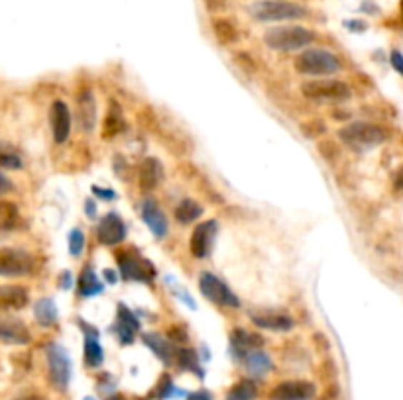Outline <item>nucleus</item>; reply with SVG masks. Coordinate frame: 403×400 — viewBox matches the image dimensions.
<instances>
[{
    "mask_svg": "<svg viewBox=\"0 0 403 400\" xmlns=\"http://www.w3.org/2000/svg\"><path fill=\"white\" fill-rule=\"evenodd\" d=\"M16 400H41L38 396H24V399H16Z\"/></svg>",
    "mask_w": 403,
    "mask_h": 400,
    "instance_id": "nucleus-49",
    "label": "nucleus"
},
{
    "mask_svg": "<svg viewBox=\"0 0 403 400\" xmlns=\"http://www.w3.org/2000/svg\"><path fill=\"white\" fill-rule=\"evenodd\" d=\"M85 332V365L89 369H99L104 363L103 345L99 342V332L93 326H81Z\"/></svg>",
    "mask_w": 403,
    "mask_h": 400,
    "instance_id": "nucleus-23",
    "label": "nucleus"
},
{
    "mask_svg": "<svg viewBox=\"0 0 403 400\" xmlns=\"http://www.w3.org/2000/svg\"><path fill=\"white\" fill-rule=\"evenodd\" d=\"M203 212H205V208H203L197 200H193V198H183L181 202L175 206L174 216L179 224L187 226V224H193L195 220L201 218Z\"/></svg>",
    "mask_w": 403,
    "mask_h": 400,
    "instance_id": "nucleus-30",
    "label": "nucleus"
},
{
    "mask_svg": "<svg viewBox=\"0 0 403 400\" xmlns=\"http://www.w3.org/2000/svg\"><path fill=\"white\" fill-rule=\"evenodd\" d=\"M242 363H244V367L248 369V373L252 376H264L274 367V363L269 359L268 353L260 352V349L248 352V355H246Z\"/></svg>",
    "mask_w": 403,
    "mask_h": 400,
    "instance_id": "nucleus-28",
    "label": "nucleus"
},
{
    "mask_svg": "<svg viewBox=\"0 0 403 400\" xmlns=\"http://www.w3.org/2000/svg\"><path fill=\"white\" fill-rule=\"evenodd\" d=\"M126 130V120L122 114V108L116 101H111V106L106 110L103 124V140H114L116 135Z\"/></svg>",
    "mask_w": 403,
    "mask_h": 400,
    "instance_id": "nucleus-24",
    "label": "nucleus"
},
{
    "mask_svg": "<svg viewBox=\"0 0 403 400\" xmlns=\"http://www.w3.org/2000/svg\"><path fill=\"white\" fill-rule=\"evenodd\" d=\"M83 250H85V234L81 227H73L69 234V253L73 257H81Z\"/></svg>",
    "mask_w": 403,
    "mask_h": 400,
    "instance_id": "nucleus-34",
    "label": "nucleus"
},
{
    "mask_svg": "<svg viewBox=\"0 0 403 400\" xmlns=\"http://www.w3.org/2000/svg\"><path fill=\"white\" fill-rule=\"evenodd\" d=\"M116 261H119L120 275L124 281H136L144 282V284H151L156 279V267L151 265L150 259L142 257L140 253L132 250L119 251L116 253Z\"/></svg>",
    "mask_w": 403,
    "mask_h": 400,
    "instance_id": "nucleus-6",
    "label": "nucleus"
},
{
    "mask_svg": "<svg viewBox=\"0 0 403 400\" xmlns=\"http://www.w3.org/2000/svg\"><path fill=\"white\" fill-rule=\"evenodd\" d=\"M93 195H95L96 198H101V200H112V198H116V193L111 190V188L93 187Z\"/></svg>",
    "mask_w": 403,
    "mask_h": 400,
    "instance_id": "nucleus-42",
    "label": "nucleus"
},
{
    "mask_svg": "<svg viewBox=\"0 0 403 400\" xmlns=\"http://www.w3.org/2000/svg\"><path fill=\"white\" fill-rule=\"evenodd\" d=\"M96 240L106 245V247H114L126 240V224L120 218L119 212H109L104 214L103 220L96 226Z\"/></svg>",
    "mask_w": 403,
    "mask_h": 400,
    "instance_id": "nucleus-12",
    "label": "nucleus"
},
{
    "mask_svg": "<svg viewBox=\"0 0 403 400\" xmlns=\"http://www.w3.org/2000/svg\"><path fill=\"white\" fill-rule=\"evenodd\" d=\"M211 30H213L214 39L221 43V46H232L237 43L240 34H238L237 24L230 22L229 18H214L211 24Z\"/></svg>",
    "mask_w": 403,
    "mask_h": 400,
    "instance_id": "nucleus-26",
    "label": "nucleus"
},
{
    "mask_svg": "<svg viewBox=\"0 0 403 400\" xmlns=\"http://www.w3.org/2000/svg\"><path fill=\"white\" fill-rule=\"evenodd\" d=\"M203 2H205V8L211 14L222 12L224 8L229 6V0H203Z\"/></svg>",
    "mask_w": 403,
    "mask_h": 400,
    "instance_id": "nucleus-39",
    "label": "nucleus"
},
{
    "mask_svg": "<svg viewBox=\"0 0 403 400\" xmlns=\"http://www.w3.org/2000/svg\"><path fill=\"white\" fill-rule=\"evenodd\" d=\"M34 318L41 328H51L57 322V306L54 298H40L34 304Z\"/></svg>",
    "mask_w": 403,
    "mask_h": 400,
    "instance_id": "nucleus-29",
    "label": "nucleus"
},
{
    "mask_svg": "<svg viewBox=\"0 0 403 400\" xmlns=\"http://www.w3.org/2000/svg\"><path fill=\"white\" fill-rule=\"evenodd\" d=\"M0 167L9 171H20L24 167L20 153L14 148H10L9 143H0Z\"/></svg>",
    "mask_w": 403,
    "mask_h": 400,
    "instance_id": "nucleus-33",
    "label": "nucleus"
},
{
    "mask_svg": "<svg viewBox=\"0 0 403 400\" xmlns=\"http://www.w3.org/2000/svg\"><path fill=\"white\" fill-rule=\"evenodd\" d=\"M140 212H142L144 224L150 227L151 235L156 240H164L169 232V222H167L166 212L161 210V206L154 198H146L142 200Z\"/></svg>",
    "mask_w": 403,
    "mask_h": 400,
    "instance_id": "nucleus-15",
    "label": "nucleus"
},
{
    "mask_svg": "<svg viewBox=\"0 0 403 400\" xmlns=\"http://www.w3.org/2000/svg\"><path fill=\"white\" fill-rule=\"evenodd\" d=\"M142 342L150 347L151 353H154L159 361H164L166 365H174L175 353H177V347H175L174 342H169L167 337H164L161 334H156V332H146V334H142Z\"/></svg>",
    "mask_w": 403,
    "mask_h": 400,
    "instance_id": "nucleus-21",
    "label": "nucleus"
},
{
    "mask_svg": "<svg viewBox=\"0 0 403 400\" xmlns=\"http://www.w3.org/2000/svg\"><path fill=\"white\" fill-rule=\"evenodd\" d=\"M315 396V384L311 381H303V379L284 381L269 391V400H313Z\"/></svg>",
    "mask_w": 403,
    "mask_h": 400,
    "instance_id": "nucleus-11",
    "label": "nucleus"
},
{
    "mask_svg": "<svg viewBox=\"0 0 403 400\" xmlns=\"http://www.w3.org/2000/svg\"><path fill=\"white\" fill-rule=\"evenodd\" d=\"M167 339L174 342L175 345H185L189 344V332L183 324H174L171 328L167 329Z\"/></svg>",
    "mask_w": 403,
    "mask_h": 400,
    "instance_id": "nucleus-36",
    "label": "nucleus"
},
{
    "mask_svg": "<svg viewBox=\"0 0 403 400\" xmlns=\"http://www.w3.org/2000/svg\"><path fill=\"white\" fill-rule=\"evenodd\" d=\"M32 342V334L22 320L0 316V344L4 345H28Z\"/></svg>",
    "mask_w": 403,
    "mask_h": 400,
    "instance_id": "nucleus-17",
    "label": "nucleus"
},
{
    "mask_svg": "<svg viewBox=\"0 0 403 400\" xmlns=\"http://www.w3.org/2000/svg\"><path fill=\"white\" fill-rule=\"evenodd\" d=\"M389 63H392V67H394V69L403 77V53L402 51H392V55H389Z\"/></svg>",
    "mask_w": 403,
    "mask_h": 400,
    "instance_id": "nucleus-41",
    "label": "nucleus"
},
{
    "mask_svg": "<svg viewBox=\"0 0 403 400\" xmlns=\"http://www.w3.org/2000/svg\"><path fill=\"white\" fill-rule=\"evenodd\" d=\"M71 271H64V273L59 275V279H61V281H59V287H61V289H71Z\"/></svg>",
    "mask_w": 403,
    "mask_h": 400,
    "instance_id": "nucleus-44",
    "label": "nucleus"
},
{
    "mask_svg": "<svg viewBox=\"0 0 403 400\" xmlns=\"http://www.w3.org/2000/svg\"><path fill=\"white\" fill-rule=\"evenodd\" d=\"M301 132H303V135L309 138V140H317L319 135H323V133L327 132V128H324V124L321 120H307V122L301 124Z\"/></svg>",
    "mask_w": 403,
    "mask_h": 400,
    "instance_id": "nucleus-35",
    "label": "nucleus"
},
{
    "mask_svg": "<svg viewBox=\"0 0 403 400\" xmlns=\"http://www.w3.org/2000/svg\"><path fill=\"white\" fill-rule=\"evenodd\" d=\"M12 190H14V183H12V179H10L9 175H4V173L0 171V196L9 195Z\"/></svg>",
    "mask_w": 403,
    "mask_h": 400,
    "instance_id": "nucleus-40",
    "label": "nucleus"
},
{
    "mask_svg": "<svg viewBox=\"0 0 403 400\" xmlns=\"http://www.w3.org/2000/svg\"><path fill=\"white\" fill-rule=\"evenodd\" d=\"M301 94L315 102H344L352 96L350 86L339 78H313L301 85Z\"/></svg>",
    "mask_w": 403,
    "mask_h": 400,
    "instance_id": "nucleus-5",
    "label": "nucleus"
},
{
    "mask_svg": "<svg viewBox=\"0 0 403 400\" xmlns=\"http://www.w3.org/2000/svg\"><path fill=\"white\" fill-rule=\"evenodd\" d=\"M49 125L56 143H65L69 140L73 125L71 110L64 101H54V104L49 106Z\"/></svg>",
    "mask_w": 403,
    "mask_h": 400,
    "instance_id": "nucleus-14",
    "label": "nucleus"
},
{
    "mask_svg": "<svg viewBox=\"0 0 403 400\" xmlns=\"http://www.w3.org/2000/svg\"><path fill=\"white\" fill-rule=\"evenodd\" d=\"M104 290L103 282L99 281V277L93 271V267L85 265L81 269L79 277H77V294L81 298H89V297H96Z\"/></svg>",
    "mask_w": 403,
    "mask_h": 400,
    "instance_id": "nucleus-25",
    "label": "nucleus"
},
{
    "mask_svg": "<svg viewBox=\"0 0 403 400\" xmlns=\"http://www.w3.org/2000/svg\"><path fill=\"white\" fill-rule=\"evenodd\" d=\"M199 290L207 300H211L217 306H222V308H238L240 306V300L230 290L229 284L209 271H203L199 275Z\"/></svg>",
    "mask_w": 403,
    "mask_h": 400,
    "instance_id": "nucleus-8",
    "label": "nucleus"
},
{
    "mask_svg": "<svg viewBox=\"0 0 403 400\" xmlns=\"http://www.w3.org/2000/svg\"><path fill=\"white\" fill-rule=\"evenodd\" d=\"M217 235H219V224H217V220H205V222H201V224L193 230V234H191V255L197 259L209 257L211 251H213Z\"/></svg>",
    "mask_w": 403,
    "mask_h": 400,
    "instance_id": "nucleus-10",
    "label": "nucleus"
},
{
    "mask_svg": "<svg viewBox=\"0 0 403 400\" xmlns=\"http://www.w3.org/2000/svg\"><path fill=\"white\" fill-rule=\"evenodd\" d=\"M166 179V171L164 165L158 157H146L138 167V187L142 188L144 193H151L164 183Z\"/></svg>",
    "mask_w": 403,
    "mask_h": 400,
    "instance_id": "nucleus-16",
    "label": "nucleus"
},
{
    "mask_svg": "<svg viewBox=\"0 0 403 400\" xmlns=\"http://www.w3.org/2000/svg\"><path fill=\"white\" fill-rule=\"evenodd\" d=\"M114 332H116V336H119L122 345L134 344L136 334L140 332L138 318L122 302L119 304V318H116V324H114Z\"/></svg>",
    "mask_w": 403,
    "mask_h": 400,
    "instance_id": "nucleus-20",
    "label": "nucleus"
},
{
    "mask_svg": "<svg viewBox=\"0 0 403 400\" xmlns=\"http://www.w3.org/2000/svg\"><path fill=\"white\" fill-rule=\"evenodd\" d=\"M248 14L256 22H287L307 18L309 10L293 0H262L248 8Z\"/></svg>",
    "mask_w": 403,
    "mask_h": 400,
    "instance_id": "nucleus-3",
    "label": "nucleus"
},
{
    "mask_svg": "<svg viewBox=\"0 0 403 400\" xmlns=\"http://www.w3.org/2000/svg\"><path fill=\"white\" fill-rule=\"evenodd\" d=\"M347 26H354L352 30H356V31L366 30V24H364V22H347Z\"/></svg>",
    "mask_w": 403,
    "mask_h": 400,
    "instance_id": "nucleus-48",
    "label": "nucleus"
},
{
    "mask_svg": "<svg viewBox=\"0 0 403 400\" xmlns=\"http://www.w3.org/2000/svg\"><path fill=\"white\" fill-rule=\"evenodd\" d=\"M402 18H403V0H402Z\"/></svg>",
    "mask_w": 403,
    "mask_h": 400,
    "instance_id": "nucleus-50",
    "label": "nucleus"
},
{
    "mask_svg": "<svg viewBox=\"0 0 403 400\" xmlns=\"http://www.w3.org/2000/svg\"><path fill=\"white\" fill-rule=\"evenodd\" d=\"M46 361H48L49 383L54 384L57 391H67L69 381H71V359L64 345L49 344L46 347Z\"/></svg>",
    "mask_w": 403,
    "mask_h": 400,
    "instance_id": "nucleus-7",
    "label": "nucleus"
},
{
    "mask_svg": "<svg viewBox=\"0 0 403 400\" xmlns=\"http://www.w3.org/2000/svg\"><path fill=\"white\" fill-rule=\"evenodd\" d=\"M262 345V337L258 334L252 332H246V329L238 328L230 334V353H232V359L244 361V357L248 355V352L258 349Z\"/></svg>",
    "mask_w": 403,
    "mask_h": 400,
    "instance_id": "nucleus-19",
    "label": "nucleus"
},
{
    "mask_svg": "<svg viewBox=\"0 0 403 400\" xmlns=\"http://www.w3.org/2000/svg\"><path fill=\"white\" fill-rule=\"evenodd\" d=\"M395 188L403 190V167L397 171V175H395Z\"/></svg>",
    "mask_w": 403,
    "mask_h": 400,
    "instance_id": "nucleus-46",
    "label": "nucleus"
},
{
    "mask_svg": "<svg viewBox=\"0 0 403 400\" xmlns=\"http://www.w3.org/2000/svg\"><path fill=\"white\" fill-rule=\"evenodd\" d=\"M85 212H87V216L91 220L96 218V204L93 202V198H87V202H85Z\"/></svg>",
    "mask_w": 403,
    "mask_h": 400,
    "instance_id": "nucleus-45",
    "label": "nucleus"
},
{
    "mask_svg": "<svg viewBox=\"0 0 403 400\" xmlns=\"http://www.w3.org/2000/svg\"><path fill=\"white\" fill-rule=\"evenodd\" d=\"M315 31H311L305 26H274L264 31V43L274 51H299L307 49L315 41Z\"/></svg>",
    "mask_w": 403,
    "mask_h": 400,
    "instance_id": "nucleus-1",
    "label": "nucleus"
},
{
    "mask_svg": "<svg viewBox=\"0 0 403 400\" xmlns=\"http://www.w3.org/2000/svg\"><path fill=\"white\" fill-rule=\"evenodd\" d=\"M30 302V290L22 284H0V310H22Z\"/></svg>",
    "mask_w": 403,
    "mask_h": 400,
    "instance_id": "nucleus-22",
    "label": "nucleus"
},
{
    "mask_svg": "<svg viewBox=\"0 0 403 400\" xmlns=\"http://www.w3.org/2000/svg\"><path fill=\"white\" fill-rule=\"evenodd\" d=\"M34 257L24 250L2 247L0 250V277H24L32 271Z\"/></svg>",
    "mask_w": 403,
    "mask_h": 400,
    "instance_id": "nucleus-9",
    "label": "nucleus"
},
{
    "mask_svg": "<svg viewBox=\"0 0 403 400\" xmlns=\"http://www.w3.org/2000/svg\"><path fill=\"white\" fill-rule=\"evenodd\" d=\"M339 138L347 143L348 148L366 149L384 143L387 140V133L382 125L356 120V122H350L344 128H340Z\"/></svg>",
    "mask_w": 403,
    "mask_h": 400,
    "instance_id": "nucleus-4",
    "label": "nucleus"
},
{
    "mask_svg": "<svg viewBox=\"0 0 403 400\" xmlns=\"http://www.w3.org/2000/svg\"><path fill=\"white\" fill-rule=\"evenodd\" d=\"M187 400H213V394L207 391V389H201V391L189 392V394H187Z\"/></svg>",
    "mask_w": 403,
    "mask_h": 400,
    "instance_id": "nucleus-43",
    "label": "nucleus"
},
{
    "mask_svg": "<svg viewBox=\"0 0 403 400\" xmlns=\"http://www.w3.org/2000/svg\"><path fill=\"white\" fill-rule=\"evenodd\" d=\"M154 394H156L158 399H169V396L174 394V381H171V376L161 375V379H159V383H158V386H156Z\"/></svg>",
    "mask_w": 403,
    "mask_h": 400,
    "instance_id": "nucleus-37",
    "label": "nucleus"
},
{
    "mask_svg": "<svg viewBox=\"0 0 403 400\" xmlns=\"http://www.w3.org/2000/svg\"><path fill=\"white\" fill-rule=\"evenodd\" d=\"M104 279H106V282H111V284H114V282H116V273H114V271H109V269H106V271H104Z\"/></svg>",
    "mask_w": 403,
    "mask_h": 400,
    "instance_id": "nucleus-47",
    "label": "nucleus"
},
{
    "mask_svg": "<svg viewBox=\"0 0 403 400\" xmlns=\"http://www.w3.org/2000/svg\"><path fill=\"white\" fill-rule=\"evenodd\" d=\"M18 222H20V212L16 204L10 200H0V232L14 230Z\"/></svg>",
    "mask_w": 403,
    "mask_h": 400,
    "instance_id": "nucleus-32",
    "label": "nucleus"
},
{
    "mask_svg": "<svg viewBox=\"0 0 403 400\" xmlns=\"http://www.w3.org/2000/svg\"><path fill=\"white\" fill-rule=\"evenodd\" d=\"M258 396V386L250 379H242L237 384L230 386V391L227 392L224 400H256Z\"/></svg>",
    "mask_w": 403,
    "mask_h": 400,
    "instance_id": "nucleus-31",
    "label": "nucleus"
},
{
    "mask_svg": "<svg viewBox=\"0 0 403 400\" xmlns=\"http://www.w3.org/2000/svg\"><path fill=\"white\" fill-rule=\"evenodd\" d=\"M293 65H295V71L301 75L317 78L331 77L340 71L339 55H334L323 47H307L305 51H301L297 55Z\"/></svg>",
    "mask_w": 403,
    "mask_h": 400,
    "instance_id": "nucleus-2",
    "label": "nucleus"
},
{
    "mask_svg": "<svg viewBox=\"0 0 403 400\" xmlns=\"http://www.w3.org/2000/svg\"><path fill=\"white\" fill-rule=\"evenodd\" d=\"M250 320L254 326L269 332H292L295 328V320L284 310H274V308H262V310H252Z\"/></svg>",
    "mask_w": 403,
    "mask_h": 400,
    "instance_id": "nucleus-13",
    "label": "nucleus"
},
{
    "mask_svg": "<svg viewBox=\"0 0 403 400\" xmlns=\"http://www.w3.org/2000/svg\"><path fill=\"white\" fill-rule=\"evenodd\" d=\"M77 101V122L85 133H91L96 125V98L91 88H83L75 96Z\"/></svg>",
    "mask_w": 403,
    "mask_h": 400,
    "instance_id": "nucleus-18",
    "label": "nucleus"
},
{
    "mask_svg": "<svg viewBox=\"0 0 403 400\" xmlns=\"http://www.w3.org/2000/svg\"><path fill=\"white\" fill-rule=\"evenodd\" d=\"M319 151H321V155H323L327 161H334L340 153V149L337 148V143L331 140L321 141V143H319Z\"/></svg>",
    "mask_w": 403,
    "mask_h": 400,
    "instance_id": "nucleus-38",
    "label": "nucleus"
},
{
    "mask_svg": "<svg viewBox=\"0 0 403 400\" xmlns=\"http://www.w3.org/2000/svg\"><path fill=\"white\" fill-rule=\"evenodd\" d=\"M179 369L187 371V373H193L197 375L199 379L205 376V371L201 369V361H199V355L195 349L191 347H177V353H175V363Z\"/></svg>",
    "mask_w": 403,
    "mask_h": 400,
    "instance_id": "nucleus-27",
    "label": "nucleus"
}]
</instances>
